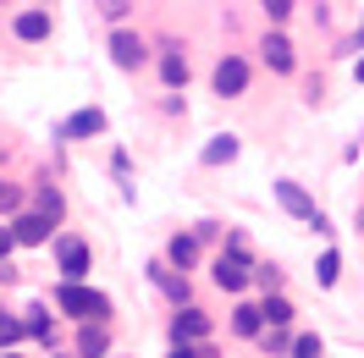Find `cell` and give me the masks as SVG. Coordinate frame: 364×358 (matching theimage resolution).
Returning <instances> with one entry per match:
<instances>
[{
    "mask_svg": "<svg viewBox=\"0 0 364 358\" xmlns=\"http://www.w3.org/2000/svg\"><path fill=\"white\" fill-rule=\"evenodd\" d=\"M50 303H55V314H67V320H77V325H89V320L111 325V298L94 292L89 281H55Z\"/></svg>",
    "mask_w": 364,
    "mask_h": 358,
    "instance_id": "1",
    "label": "cell"
},
{
    "mask_svg": "<svg viewBox=\"0 0 364 358\" xmlns=\"http://www.w3.org/2000/svg\"><path fill=\"white\" fill-rule=\"evenodd\" d=\"M50 254H55L61 281H89V270H94V248H89V237H77V232H55Z\"/></svg>",
    "mask_w": 364,
    "mask_h": 358,
    "instance_id": "2",
    "label": "cell"
},
{
    "mask_svg": "<svg viewBox=\"0 0 364 358\" xmlns=\"http://www.w3.org/2000/svg\"><path fill=\"white\" fill-rule=\"evenodd\" d=\"M271 193H276V204L293 215V221H304V226H315V232H331V215L320 210L309 193H304V182H293V177H282V182H271Z\"/></svg>",
    "mask_w": 364,
    "mask_h": 358,
    "instance_id": "3",
    "label": "cell"
},
{
    "mask_svg": "<svg viewBox=\"0 0 364 358\" xmlns=\"http://www.w3.org/2000/svg\"><path fill=\"white\" fill-rule=\"evenodd\" d=\"M254 265H259V259H237V254L221 248V254L210 259V281H215L221 292H232V298H243V292L254 287Z\"/></svg>",
    "mask_w": 364,
    "mask_h": 358,
    "instance_id": "4",
    "label": "cell"
},
{
    "mask_svg": "<svg viewBox=\"0 0 364 358\" xmlns=\"http://www.w3.org/2000/svg\"><path fill=\"white\" fill-rule=\"evenodd\" d=\"M111 67L116 72H144L149 67V39L144 33H133V28H111Z\"/></svg>",
    "mask_w": 364,
    "mask_h": 358,
    "instance_id": "5",
    "label": "cell"
},
{
    "mask_svg": "<svg viewBox=\"0 0 364 358\" xmlns=\"http://www.w3.org/2000/svg\"><path fill=\"white\" fill-rule=\"evenodd\" d=\"M249 61H243V55H237V50H227V55H221V61H215V72H210V89L221 94V99H243V94H249Z\"/></svg>",
    "mask_w": 364,
    "mask_h": 358,
    "instance_id": "6",
    "label": "cell"
},
{
    "mask_svg": "<svg viewBox=\"0 0 364 358\" xmlns=\"http://www.w3.org/2000/svg\"><path fill=\"white\" fill-rule=\"evenodd\" d=\"M155 67H160V83H166V94H182V89H188V77H193V67H188V50H182L177 39H166V45H160Z\"/></svg>",
    "mask_w": 364,
    "mask_h": 358,
    "instance_id": "7",
    "label": "cell"
},
{
    "mask_svg": "<svg viewBox=\"0 0 364 358\" xmlns=\"http://www.w3.org/2000/svg\"><path fill=\"white\" fill-rule=\"evenodd\" d=\"M11 237H17V248H50L55 243V221L39 215V210H23V215H11Z\"/></svg>",
    "mask_w": 364,
    "mask_h": 358,
    "instance_id": "8",
    "label": "cell"
},
{
    "mask_svg": "<svg viewBox=\"0 0 364 358\" xmlns=\"http://www.w3.org/2000/svg\"><path fill=\"white\" fill-rule=\"evenodd\" d=\"M259 61H265L276 77H293L298 72V50H293V39H287L282 28H271V33L259 39Z\"/></svg>",
    "mask_w": 364,
    "mask_h": 358,
    "instance_id": "9",
    "label": "cell"
},
{
    "mask_svg": "<svg viewBox=\"0 0 364 358\" xmlns=\"http://www.w3.org/2000/svg\"><path fill=\"white\" fill-rule=\"evenodd\" d=\"M105 127H111L105 111H100V105H83V111H72L67 121L55 127V138H61V143H83V138H100Z\"/></svg>",
    "mask_w": 364,
    "mask_h": 358,
    "instance_id": "10",
    "label": "cell"
},
{
    "mask_svg": "<svg viewBox=\"0 0 364 358\" xmlns=\"http://www.w3.org/2000/svg\"><path fill=\"white\" fill-rule=\"evenodd\" d=\"M210 331H215V325H210V314L199 309V303H182V309L171 314V342H193V347H199V342H210Z\"/></svg>",
    "mask_w": 364,
    "mask_h": 358,
    "instance_id": "11",
    "label": "cell"
},
{
    "mask_svg": "<svg viewBox=\"0 0 364 358\" xmlns=\"http://www.w3.org/2000/svg\"><path fill=\"white\" fill-rule=\"evenodd\" d=\"M11 33H17L23 45H45L50 33H55V17H50L45 6H23V11L11 17Z\"/></svg>",
    "mask_w": 364,
    "mask_h": 358,
    "instance_id": "12",
    "label": "cell"
},
{
    "mask_svg": "<svg viewBox=\"0 0 364 358\" xmlns=\"http://www.w3.org/2000/svg\"><path fill=\"white\" fill-rule=\"evenodd\" d=\"M199 254H205V243H199L193 232H177V237H166V254H160V259L188 276V270H199Z\"/></svg>",
    "mask_w": 364,
    "mask_h": 358,
    "instance_id": "13",
    "label": "cell"
},
{
    "mask_svg": "<svg viewBox=\"0 0 364 358\" xmlns=\"http://www.w3.org/2000/svg\"><path fill=\"white\" fill-rule=\"evenodd\" d=\"M149 281H155V287L166 292L177 309H182V303H193V287H188V276H182V270H171L166 259H155V265H149Z\"/></svg>",
    "mask_w": 364,
    "mask_h": 358,
    "instance_id": "14",
    "label": "cell"
},
{
    "mask_svg": "<svg viewBox=\"0 0 364 358\" xmlns=\"http://www.w3.org/2000/svg\"><path fill=\"white\" fill-rule=\"evenodd\" d=\"M259 331H265V309H259L254 298H237V303H232V336L259 342Z\"/></svg>",
    "mask_w": 364,
    "mask_h": 358,
    "instance_id": "15",
    "label": "cell"
},
{
    "mask_svg": "<svg viewBox=\"0 0 364 358\" xmlns=\"http://www.w3.org/2000/svg\"><path fill=\"white\" fill-rule=\"evenodd\" d=\"M77 358H111V325H100V320H89V325H77Z\"/></svg>",
    "mask_w": 364,
    "mask_h": 358,
    "instance_id": "16",
    "label": "cell"
},
{
    "mask_svg": "<svg viewBox=\"0 0 364 358\" xmlns=\"http://www.w3.org/2000/svg\"><path fill=\"white\" fill-rule=\"evenodd\" d=\"M23 320H28V336H33V342H39L45 353H55V314H50L45 303H28Z\"/></svg>",
    "mask_w": 364,
    "mask_h": 358,
    "instance_id": "17",
    "label": "cell"
},
{
    "mask_svg": "<svg viewBox=\"0 0 364 358\" xmlns=\"http://www.w3.org/2000/svg\"><path fill=\"white\" fill-rule=\"evenodd\" d=\"M237 149H243V143H237V133H215L205 149H199V166H232V160H237Z\"/></svg>",
    "mask_w": 364,
    "mask_h": 358,
    "instance_id": "18",
    "label": "cell"
},
{
    "mask_svg": "<svg viewBox=\"0 0 364 358\" xmlns=\"http://www.w3.org/2000/svg\"><path fill=\"white\" fill-rule=\"evenodd\" d=\"M33 210H39V215H50V221L61 226V215H67V193H61L55 182H39V188H33Z\"/></svg>",
    "mask_w": 364,
    "mask_h": 358,
    "instance_id": "19",
    "label": "cell"
},
{
    "mask_svg": "<svg viewBox=\"0 0 364 358\" xmlns=\"http://www.w3.org/2000/svg\"><path fill=\"white\" fill-rule=\"evenodd\" d=\"M259 309H265V325H293V320H298V309L282 298V292H265V298H259Z\"/></svg>",
    "mask_w": 364,
    "mask_h": 358,
    "instance_id": "20",
    "label": "cell"
},
{
    "mask_svg": "<svg viewBox=\"0 0 364 358\" xmlns=\"http://www.w3.org/2000/svg\"><path fill=\"white\" fill-rule=\"evenodd\" d=\"M259 353H271V358H287V353H293L287 325H265V331H259Z\"/></svg>",
    "mask_w": 364,
    "mask_h": 358,
    "instance_id": "21",
    "label": "cell"
},
{
    "mask_svg": "<svg viewBox=\"0 0 364 358\" xmlns=\"http://www.w3.org/2000/svg\"><path fill=\"white\" fill-rule=\"evenodd\" d=\"M315 281H320V287H337V281H342V254H337V248H326V254L315 259Z\"/></svg>",
    "mask_w": 364,
    "mask_h": 358,
    "instance_id": "22",
    "label": "cell"
},
{
    "mask_svg": "<svg viewBox=\"0 0 364 358\" xmlns=\"http://www.w3.org/2000/svg\"><path fill=\"white\" fill-rule=\"evenodd\" d=\"M23 336H28V320H17V314H6V309H0V353H11V347H17Z\"/></svg>",
    "mask_w": 364,
    "mask_h": 358,
    "instance_id": "23",
    "label": "cell"
},
{
    "mask_svg": "<svg viewBox=\"0 0 364 358\" xmlns=\"http://www.w3.org/2000/svg\"><path fill=\"white\" fill-rule=\"evenodd\" d=\"M133 6H138V0H94V11H100L105 23H116V28L127 23V11H133Z\"/></svg>",
    "mask_w": 364,
    "mask_h": 358,
    "instance_id": "24",
    "label": "cell"
},
{
    "mask_svg": "<svg viewBox=\"0 0 364 358\" xmlns=\"http://www.w3.org/2000/svg\"><path fill=\"white\" fill-rule=\"evenodd\" d=\"M287 358H326V342L315 331H304V336H293V353Z\"/></svg>",
    "mask_w": 364,
    "mask_h": 358,
    "instance_id": "25",
    "label": "cell"
},
{
    "mask_svg": "<svg viewBox=\"0 0 364 358\" xmlns=\"http://www.w3.org/2000/svg\"><path fill=\"white\" fill-rule=\"evenodd\" d=\"M254 287L259 292H282V265H265V259H259V265H254Z\"/></svg>",
    "mask_w": 364,
    "mask_h": 358,
    "instance_id": "26",
    "label": "cell"
},
{
    "mask_svg": "<svg viewBox=\"0 0 364 358\" xmlns=\"http://www.w3.org/2000/svg\"><path fill=\"white\" fill-rule=\"evenodd\" d=\"M259 11L271 17V28H282V23H287V17L298 11V0H259Z\"/></svg>",
    "mask_w": 364,
    "mask_h": 358,
    "instance_id": "27",
    "label": "cell"
},
{
    "mask_svg": "<svg viewBox=\"0 0 364 358\" xmlns=\"http://www.w3.org/2000/svg\"><path fill=\"white\" fill-rule=\"evenodd\" d=\"M0 215H23V188L6 182V193H0Z\"/></svg>",
    "mask_w": 364,
    "mask_h": 358,
    "instance_id": "28",
    "label": "cell"
},
{
    "mask_svg": "<svg viewBox=\"0 0 364 358\" xmlns=\"http://www.w3.org/2000/svg\"><path fill=\"white\" fill-rule=\"evenodd\" d=\"M227 254H237V259H254V243L243 237V232H227Z\"/></svg>",
    "mask_w": 364,
    "mask_h": 358,
    "instance_id": "29",
    "label": "cell"
},
{
    "mask_svg": "<svg viewBox=\"0 0 364 358\" xmlns=\"http://www.w3.org/2000/svg\"><path fill=\"white\" fill-rule=\"evenodd\" d=\"M11 254H17V237H11V226H0V265H11Z\"/></svg>",
    "mask_w": 364,
    "mask_h": 358,
    "instance_id": "30",
    "label": "cell"
},
{
    "mask_svg": "<svg viewBox=\"0 0 364 358\" xmlns=\"http://www.w3.org/2000/svg\"><path fill=\"white\" fill-rule=\"evenodd\" d=\"M215 232H221L215 221H199V226H193V237H199V243H215Z\"/></svg>",
    "mask_w": 364,
    "mask_h": 358,
    "instance_id": "31",
    "label": "cell"
},
{
    "mask_svg": "<svg viewBox=\"0 0 364 358\" xmlns=\"http://www.w3.org/2000/svg\"><path fill=\"white\" fill-rule=\"evenodd\" d=\"M166 358H199V347H193V342H171V353Z\"/></svg>",
    "mask_w": 364,
    "mask_h": 358,
    "instance_id": "32",
    "label": "cell"
},
{
    "mask_svg": "<svg viewBox=\"0 0 364 358\" xmlns=\"http://www.w3.org/2000/svg\"><path fill=\"white\" fill-rule=\"evenodd\" d=\"M364 50V23H359V33H353V39H342V55H359Z\"/></svg>",
    "mask_w": 364,
    "mask_h": 358,
    "instance_id": "33",
    "label": "cell"
},
{
    "mask_svg": "<svg viewBox=\"0 0 364 358\" xmlns=\"http://www.w3.org/2000/svg\"><path fill=\"white\" fill-rule=\"evenodd\" d=\"M199 358H221V347H215V342H199Z\"/></svg>",
    "mask_w": 364,
    "mask_h": 358,
    "instance_id": "34",
    "label": "cell"
},
{
    "mask_svg": "<svg viewBox=\"0 0 364 358\" xmlns=\"http://www.w3.org/2000/svg\"><path fill=\"white\" fill-rule=\"evenodd\" d=\"M0 281H6V287H11V281H17V265H0Z\"/></svg>",
    "mask_w": 364,
    "mask_h": 358,
    "instance_id": "35",
    "label": "cell"
},
{
    "mask_svg": "<svg viewBox=\"0 0 364 358\" xmlns=\"http://www.w3.org/2000/svg\"><path fill=\"white\" fill-rule=\"evenodd\" d=\"M353 77H359V83H364V55H359V61H353Z\"/></svg>",
    "mask_w": 364,
    "mask_h": 358,
    "instance_id": "36",
    "label": "cell"
},
{
    "mask_svg": "<svg viewBox=\"0 0 364 358\" xmlns=\"http://www.w3.org/2000/svg\"><path fill=\"white\" fill-rule=\"evenodd\" d=\"M0 358H23V353H17V347H11V353H0Z\"/></svg>",
    "mask_w": 364,
    "mask_h": 358,
    "instance_id": "37",
    "label": "cell"
},
{
    "mask_svg": "<svg viewBox=\"0 0 364 358\" xmlns=\"http://www.w3.org/2000/svg\"><path fill=\"white\" fill-rule=\"evenodd\" d=\"M0 193H6V182H0Z\"/></svg>",
    "mask_w": 364,
    "mask_h": 358,
    "instance_id": "38",
    "label": "cell"
},
{
    "mask_svg": "<svg viewBox=\"0 0 364 358\" xmlns=\"http://www.w3.org/2000/svg\"><path fill=\"white\" fill-rule=\"evenodd\" d=\"M0 6H11V0H0Z\"/></svg>",
    "mask_w": 364,
    "mask_h": 358,
    "instance_id": "39",
    "label": "cell"
},
{
    "mask_svg": "<svg viewBox=\"0 0 364 358\" xmlns=\"http://www.w3.org/2000/svg\"><path fill=\"white\" fill-rule=\"evenodd\" d=\"M50 358H61V353H50Z\"/></svg>",
    "mask_w": 364,
    "mask_h": 358,
    "instance_id": "40",
    "label": "cell"
},
{
    "mask_svg": "<svg viewBox=\"0 0 364 358\" xmlns=\"http://www.w3.org/2000/svg\"><path fill=\"white\" fill-rule=\"evenodd\" d=\"M359 226H364V215H359Z\"/></svg>",
    "mask_w": 364,
    "mask_h": 358,
    "instance_id": "41",
    "label": "cell"
}]
</instances>
